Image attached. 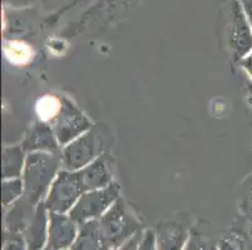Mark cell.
<instances>
[{"label": "cell", "mask_w": 252, "mask_h": 250, "mask_svg": "<svg viewBox=\"0 0 252 250\" xmlns=\"http://www.w3.org/2000/svg\"><path fill=\"white\" fill-rule=\"evenodd\" d=\"M62 169L63 165L61 151L28 153L22 175L24 183V196L27 200L33 205L42 203Z\"/></svg>", "instance_id": "6da1fadb"}, {"label": "cell", "mask_w": 252, "mask_h": 250, "mask_svg": "<svg viewBox=\"0 0 252 250\" xmlns=\"http://www.w3.org/2000/svg\"><path fill=\"white\" fill-rule=\"evenodd\" d=\"M105 151L107 145L102 129L93 125L91 130L61 149L62 165L65 170L79 171Z\"/></svg>", "instance_id": "7a4b0ae2"}, {"label": "cell", "mask_w": 252, "mask_h": 250, "mask_svg": "<svg viewBox=\"0 0 252 250\" xmlns=\"http://www.w3.org/2000/svg\"><path fill=\"white\" fill-rule=\"evenodd\" d=\"M86 192L78 171L62 169L54 179L47 196L43 200L48 212L69 214L73 206L77 204Z\"/></svg>", "instance_id": "3957f363"}, {"label": "cell", "mask_w": 252, "mask_h": 250, "mask_svg": "<svg viewBox=\"0 0 252 250\" xmlns=\"http://www.w3.org/2000/svg\"><path fill=\"white\" fill-rule=\"evenodd\" d=\"M121 196V187L114 180L102 189L84 192L69 212V215L77 223H87L102 217Z\"/></svg>", "instance_id": "277c9868"}, {"label": "cell", "mask_w": 252, "mask_h": 250, "mask_svg": "<svg viewBox=\"0 0 252 250\" xmlns=\"http://www.w3.org/2000/svg\"><path fill=\"white\" fill-rule=\"evenodd\" d=\"M50 125L54 130L61 148L93 128V124L83 113V110L79 109L72 100L65 96L62 98L61 110Z\"/></svg>", "instance_id": "5b68a950"}, {"label": "cell", "mask_w": 252, "mask_h": 250, "mask_svg": "<svg viewBox=\"0 0 252 250\" xmlns=\"http://www.w3.org/2000/svg\"><path fill=\"white\" fill-rule=\"evenodd\" d=\"M99 230L102 238L109 244H116L127 237V234L136 228V220L130 214L123 198L118 199L104 214L100 217Z\"/></svg>", "instance_id": "8992f818"}, {"label": "cell", "mask_w": 252, "mask_h": 250, "mask_svg": "<svg viewBox=\"0 0 252 250\" xmlns=\"http://www.w3.org/2000/svg\"><path fill=\"white\" fill-rule=\"evenodd\" d=\"M227 43L233 61L238 63L252 49V29L244 11L236 4L232 11Z\"/></svg>", "instance_id": "52a82bcc"}, {"label": "cell", "mask_w": 252, "mask_h": 250, "mask_svg": "<svg viewBox=\"0 0 252 250\" xmlns=\"http://www.w3.org/2000/svg\"><path fill=\"white\" fill-rule=\"evenodd\" d=\"M78 174L86 192L108 187L114 182L113 159L111 154L105 151L94 162L78 171Z\"/></svg>", "instance_id": "ba28073f"}, {"label": "cell", "mask_w": 252, "mask_h": 250, "mask_svg": "<svg viewBox=\"0 0 252 250\" xmlns=\"http://www.w3.org/2000/svg\"><path fill=\"white\" fill-rule=\"evenodd\" d=\"M22 146L27 153L32 151H50L59 153L61 145L57 140L52 125L44 121L36 120L25 135Z\"/></svg>", "instance_id": "9c48e42d"}, {"label": "cell", "mask_w": 252, "mask_h": 250, "mask_svg": "<svg viewBox=\"0 0 252 250\" xmlns=\"http://www.w3.org/2000/svg\"><path fill=\"white\" fill-rule=\"evenodd\" d=\"M75 222L69 214L49 212L50 243L57 248L69 245L75 237Z\"/></svg>", "instance_id": "30bf717a"}, {"label": "cell", "mask_w": 252, "mask_h": 250, "mask_svg": "<svg viewBox=\"0 0 252 250\" xmlns=\"http://www.w3.org/2000/svg\"><path fill=\"white\" fill-rule=\"evenodd\" d=\"M28 153L20 145L4 146L3 149V179L22 178Z\"/></svg>", "instance_id": "8fae6325"}, {"label": "cell", "mask_w": 252, "mask_h": 250, "mask_svg": "<svg viewBox=\"0 0 252 250\" xmlns=\"http://www.w3.org/2000/svg\"><path fill=\"white\" fill-rule=\"evenodd\" d=\"M5 58L15 65H25L33 58L34 52L32 47L24 41L9 40L4 45Z\"/></svg>", "instance_id": "7c38bea8"}, {"label": "cell", "mask_w": 252, "mask_h": 250, "mask_svg": "<svg viewBox=\"0 0 252 250\" xmlns=\"http://www.w3.org/2000/svg\"><path fill=\"white\" fill-rule=\"evenodd\" d=\"M62 107V98L56 95H45L36 103V114L38 120L52 124V121L58 115Z\"/></svg>", "instance_id": "4fadbf2b"}, {"label": "cell", "mask_w": 252, "mask_h": 250, "mask_svg": "<svg viewBox=\"0 0 252 250\" xmlns=\"http://www.w3.org/2000/svg\"><path fill=\"white\" fill-rule=\"evenodd\" d=\"M23 196H24V183L22 178L3 179L1 199H3L4 206L17 203Z\"/></svg>", "instance_id": "5bb4252c"}, {"label": "cell", "mask_w": 252, "mask_h": 250, "mask_svg": "<svg viewBox=\"0 0 252 250\" xmlns=\"http://www.w3.org/2000/svg\"><path fill=\"white\" fill-rule=\"evenodd\" d=\"M244 203L249 210H252V175L250 176L244 184Z\"/></svg>", "instance_id": "9a60e30c"}, {"label": "cell", "mask_w": 252, "mask_h": 250, "mask_svg": "<svg viewBox=\"0 0 252 250\" xmlns=\"http://www.w3.org/2000/svg\"><path fill=\"white\" fill-rule=\"evenodd\" d=\"M238 65L241 66V69L246 73L247 78L250 79V82L252 83V49L250 50V53L247 55H245L241 60L238 61Z\"/></svg>", "instance_id": "2e32d148"}, {"label": "cell", "mask_w": 252, "mask_h": 250, "mask_svg": "<svg viewBox=\"0 0 252 250\" xmlns=\"http://www.w3.org/2000/svg\"><path fill=\"white\" fill-rule=\"evenodd\" d=\"M242 6H244V13L247 18V22L250 23L252 29V0H241Z\"/></svg>", "instance_id": "e0dca14e"}, {"label": "cell", "mask_w": 252, "mask_h": 250, "mask_svg": "<svg viewBox=\"0 0 252 250\" xmlns=\"http://www.w3.org/2000/svg\"><path fill=\"white\" fill-rule=\"evenodd\" d=\"M247 104H249V107L251 108V110H252V83L251 84H250V86H249V89H247Z\"/></svg>", "instance_id": "ac0fdd59"}]
</instances>
